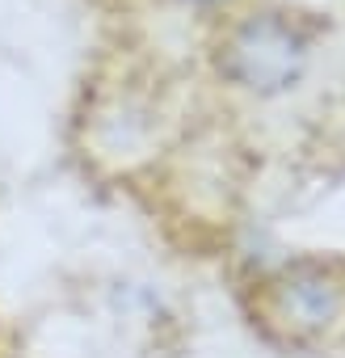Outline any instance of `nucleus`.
<instances>
[{
    "label": "nucleus",
    "instance_id": "nucleus-1",
    "mask_svg": "<svg viewBox=\"0 0 345 358\" xmlns=\"http://www.w3.org/2000/svg\"><path fill=\"white\" fill-rule=\"evenodd\" d=\"M270 320L291 341H320L345 324V274L337 266H295L270 282Z\"/></svg>",
    "mask_w": 345,
    "mask_h": 358
},
{
    "label": "nucleus",
    "instance_id": "nucleus-2",
    "mask_svg": "<svg viewBox=\"0 0 345 358\" xmlns=\"http://www.w3.org/2000/svg\"><path fill=\"white\" fill-rule=\"evenodd\" d=\"M228 68L249 89H286L303 68V38L282 17H249L228 43Z\"/></svg>",
    "mask_w": 345,
    "mask_h": 358
}]
</instances>
